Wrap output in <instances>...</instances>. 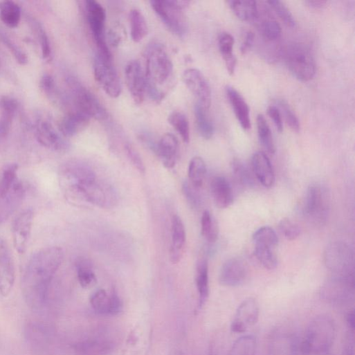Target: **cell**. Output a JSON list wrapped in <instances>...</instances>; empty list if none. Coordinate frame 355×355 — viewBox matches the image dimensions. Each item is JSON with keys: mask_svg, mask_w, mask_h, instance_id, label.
<instances>
[{"mask_svg": "<svg viewBox=\"0 0 355 355\" xmlns=\"http://www.w3.org/2000/svg\"><path fill=\"white\" fill-rule=\"evenodd\" d=\"M64 257L63 248L59 246L42 249L32 256L22 279V289L30 304L39 306L45 302Z\"/></svg>", "mask_w": 355, "mask_h": 355, "instance_id": "obj_1", "label": "cell"}, {"mask_svg": "<svg viewBox=\"0 0 355 355\" xmlns=\"http://www.w3.org/2000/svg\"><path fill=\"white\" fill-rule=\"evenodd\" d=\"M145 58L146 94L154 102L160 103L165 98V93L160 87L166 84L172 76L173 64L165 47L159 44L149 46Z\"/></svg>", "mask_w": 355, "mask_h": 355, "instance_id": "obj_2", "label": "cell"}, {"mask_svg": "<svg viewBox=\"0 0 355 355\" xmlns=\"http://www.w3.org/2000/svg\"><path fill=\"white\" fill-rule=\"evenodd\" d=\"M336 336L334 320L327 315L316 316L309 324L300 345L304 355H322L332 347Z\"/></svg>", "mask_w": 355, "mask_h": 355, "instance_id": "obj_3", "label": "cell"}, {"mask_svg": "<svg viewBox=\"0 0 355 355\" xmlns=\"http://www.w3.org/2000/svg\"><path fill=\"white\" fill-rule=\"evenodd\" d=\"M150 4L163 23L174 35L180 38L185 37L188 25L183 10L188 6L190 2L152 0Z\"/></svg>", "mask_w": 355, "mask_h": 355, "instance_id": "obj_4", "label": "cell"}, {"mask_svg": "<svg viewBox=\"0 0 355 355\" xmlns=\"http://www.w3.org/2000/svg\"><path fill=\"white\" fill-rule=\"evenodd\" d=\"M324 260L333 276L354 279V254L347 244L343 242L329 244L325 251Z\"/></svg>", "mask_w": 355, "mask_h": 355, "instance_id": "obj_5", "label": "cell"}, {"mask_svg": "<svg viewBox=\"0 0 355 355\" xmlns=\"http://www.w3.org/2000/svg\"><path fill=\"white\" fill-rule=\"evenodd\" d=\"M286 66L299 80L308 82L316 73V65L310 51L304 45L293 44L288 46L284 53Z\"/></svg>", "mask_w": 355, "mask_h": 355, "instance_id": "obj_6", "label": "cell"}, {"mask_svg": "<svg viewBox=\"0 0 355 355\" xmlns=\"http://www.w3.org/2000/svg\"><path fill=\"white\" fill-rule=\"evenodd\" d=\"M303 215L316 226L324 225L329 215V196L320 185H311L307 189L302 208Z\"/></svg>", "mask_w": 355, "mask_h": 355, "instance_id": "obj_7", "label": "cell"}, {"mask_svg": "<svg viewBox=\"0 0 355 355\" xmlns=\"http://www.w3.org/2000/svg\"><path fill=\"white\" fill-rule=\"evenodd\" d=\"M87 21L98 48V55L112 59L111 53L107 46L105 36L107 15L103 6L95 0L86 2Z\"/></svg>", "mask_w": 355, "mask_h": 355, "instance_id": "obj_8", "label": "cell"}, {"mask_svg": "<svg viewBox=\"0 0 355 355\" xmlns=\"http://www.w3.org/2000/svg\"><path fill=\"white\" fill-rule=\"evenodd\" d=\"M69 84L77 111L100 121L108 118L107 111L95 95L75 80H71Z\"/></svg>", "mask_w": 355, "mask_h": 355, "instance_id": "obj_9", "label": "cell"}, {"mask_svg": "<svg viewBox=\"0 0 355 355\" xmlns=\"http://www.w3.org/2000/svg\"><path fill=\"white\" fill-rule=\"evenodd\" d=\"M321 297L329 304L343 306L354 297V279L333 276L320 289Z\"/></svg>", "mask_w": 355, "mask_h": 355, "instance_id": "obj_10", "label": "cell"}, {"mask_svg": "<svg viewBox=\"0 0 355 355\" xmlns=\"http://www.w3.org/2000/svg\"><path fill=\"white\" fill-rule=\"evenodd\" d=\"M94 75L98 84L109 96L117 98L120 95L121 82L113 66V60L97 55L94 60Z\"/></svg>", "mask_w": 355, "mask_h": 355, "instance_id": "obj_11", "label": "cell"}, {"mask_svg": "<svg viewBox=\"0 0 355 355\" xmlns=\"http://www.w3.org/2000/svg\"><path fill=\"white\" fill-rule=\"evenodd\" d=\"M35 211L27 208L15 218L12 228L14 246L19 254L28 250L35 221Z\"/></svg>", "mask_w": 355, "mask_h": 355, "instance_id": "obj_12", "label": "cell"}, {"mask_svg": "<svg viewBox=\"0 0 355 355\" xmlns=\"http://www.w3.org/2000/svg\"><path fill=\"white\" fill-rule=\"evenodd\" d=\"M260 306L254 298L244 300L237 307L230 325L234 333H244L253 327L258 321Z\"/></svg>", "mask_w": 355, "mask_h": 355, "instance_id": "obj_13", "label": "cell"}, {"mask_svg": "<svg viewBox=\"0 0 355 355\" xmlns=\"http://www.w3.org/2000/svg\"><path fill=\"white\" fill-rule=\"evenodd\" d=\"M96 180V174L93 168L87 163L80 161L66 163L60 173V185H84L92 183Z\"/></svg>", "mask_w": 355, "mask_h": 355, "instance_id": "obj_14", "label": "cell"}, {"mask_svg": "<svg viewBox=\"0 0 355 355\" xmlns=\"http://www.w3.org/2000/svg\"><path fill=\"white\" fill-rule=\"evenodd\" d=\"M16 280V268L10 246L0 238V294L8 296L11 293Z\"/></svg>", "mask_w": 355, "mask_h": 355, "instance_id": "obj_15", "label": "cell"}, {"mask_svg": "<svg viewBox=\"0 0 355 355\" xmlns=\"http://www.w3.org/2000/svg\"><path fill=\"white\" fill-rule=\"evenodd\" d=\"M183 80L202 107L208 111L211 105L212 93L204 75L197 69H188L183 75Z\"/></svg>", "mask_w": 355, "mask_h": 355, "instance_id": "obj_16", "label": "cell"}, {"mask_svg": "<svg viewBox=\"0 0 355 355\" xmlns=\"http://www.w3.org/2000/svg\"><path fill=\"white\" fill-rule=\"evenodd\" d=\"M127 85L131 97L137 104H141L146 95L145 73L138 61L130 62L126 67Z\"/></svg>", "mask_w": 355, "mask_h": 355, "instance_id": "obj_17", "label": "cell"}, {"mask_svg": "<svg viewBox=\"0 0 355 355\" xmlns=\"http://www.w3.org/2000/svg\"><path fill=\"white\" fill-rule=\"evenodd\" d=\"M248 275L246 264L240 258H232L226 261L221 268L219 283L228 287L242 285Z\"/></svg>", "mask_w": 355, "mask_h": 355, "instance_id": "obj_18", "label": "cell"}, {"mask_svg": "<svg viewBox=\"0 0 355 355\" xmlns=\"http://www.w3.org/2000/svg\"><path fill=\"white\" fill-rule=\"evenodd\" d=\"M26 190L22 181L17 180L10 191L0 198V224L6 221L21 206Z\"/></svg>", "mask_w": 355, "mask_h": 355, "instance_id": "obj_19", "label": "cell"}, {"mask_svg": "<svg viewBox=\"0 0 355 355\" xmlns=\"http://www.w3.org/2000/svg\"><path fill=\"white\" fill-rule=\"evenodd\" d=\"M91 304L98 313L116 315L122 309V302L116 292L109 295L104 289L96 291L91 298Z\"/></svg>", "mask_w": 355, "mask_h": 355, "instance_id": "obj_20", "label": "cell"}, {"mask_svg": "<svg viewBox=\"0 0 355 355\" xmlns=\"http://www.w3.org/2000/svg\"><path fill=\"white\" fill-rule=\"evenodd\" d=\"M295 338L287 331L277 330L270 338L268 355H297Z\"/></svg>", "mask_w": 355, "mask_h": 355, "instance_id": "obj_21", "label": "cell"}, {"mask_svg": "<svg viewBox=\"0 0 355 355\" xmlns=\"http://www.w3.org/2000/svg\"><path fill=\"white\" fill-rule=\"evenodd\" d=\"M37 138L42 145L50 149L62 152L69 149L68 142L47 122L39 125L37 128Z\"/></svg>", "mask_w": 355, "mask_h": 355, "instance_id": "obj_22", "label": "cell"}, {"mask_svg": "<svg viewBox=\"0 0 355 355\" xmlns=\"http://www.w3.org/2000/svg\"><path fill=\"white\" fill-rule=\"evenodd\" d=\"M255 22L257 30L264 40L268 42H274L280 39L282 35L281 27L267 8L264 9L261 13L258 9Z\"/></svg>", "mask_w": 355, "mask_h": 355, "instance_id": "obj_23", "label": "cell"}, {"mask_svg": "<svg viewBox=\"0 0 355 355\" xmlns=\"http://www.w3.org/2000/svg\"><path fill=\"white\" fill-rule=\"evenodd\" d=\"M252 166L255 175L264 187L270 188L274 185V171L270 160L264 152H258L253 155Z\"/></svg>", "mask_w": 355, "mask_h": 355, "instance_id": "obj_24", "label": "cell"}, {"mask_svg": "<svg viewBox=\"0 0 355 355\" xmlns=\"http://www.w3.org/2000/svg\"><path fill=\"white\" fill-rule=\"evenodd\" d=\"M226 91L237 121L243 129L249 130L251 127L250 111L245 100L230 86L226 87Z\"/></svg>", "mask_w": 355, "mask_h": 355, "instance_id": "obj_25", "label": "cell"}, {"mask_svg": "<svg viewBox=\"0 0 355 355\" xmlns=\"http://www.w3.org/2000/svg\"><path fill=\"white\" fill-rule=\"evenodd\" d=\"M179 141L172 134L164 135L158 141L156 155L161 160L166 168H173L179 152Z\"/></svg>", "mask_w": 355, "mask_h": 355, "instance_id": "obj_26", "label": "cell"}, {"mask_svg": "<svg viewBox=\"0 0 355 355\" xmlns=\"http://www.w3.org/2000/svg\"><path fill=\"white\" fill-rule=\"evenodd\" d=\"M172 239L170 259L173 264L180 262L184 251L186 242V233L181 219L174 215L172 219Z\"/></svg>", "mask_w": 355, "mask_h": 355, "instance_id": "obj_27", "label": "cell"}, {"mask_svg": "<svg viewBox=\"0 0 355 355\" xmlns=\"http://www.w3.org/2000/svg\"><path fill=\"white\" fill-rule=\"evenodd\" d=\"M210 189L212 196L216 206L221 209L230 207L234 201L232 188L223 176H216L211 182Z\"/></svg>", "mask_w": 355, "mask_h": 355, "instance_id": "obj_28", "label": "cell"}, {"mask_svg": "<svg viewBox=\"0 0 355 355\" xmlns=\"http://www.w3.org/2000/svg\"><path fill=\"white\" fill-rule=\"evenodd\" d=\"M90 120V118L81 112L69 113L61 122V131L66 136H73L84 130Z\"/></svg>", "mask_w": 355, "mask_h": 355, "instance_id": "obj_29", "label": "cell"}, {"mask_svg": "<svg viewBox=\"0 0 355 355\" xmlns=\"http://www.w3.org/2000/svg\"><path fill=\"white\" fill-rule=\"evenodd\" d=\"M74 348L77 355H109L113 345L107 340L92 339L80 342Z\"/></svg>", "mask_w": 355, "mask_h": 355, "instance_id": "obj_30", "label": "cell"}, {"mask_svg": "<svg viewBox=\"0 0 355 355\" xmlns=\"http://www.w3.org/2000/svg\"><path fill=\"white\" fill-rule=\"evenodd\" d=\"M235 15L241 21L255 22L258 14V6L254 0H233L228 2Z\"/></svg>", "mask_w": 355, "mask_h": 355, "instance_id": "obj_31", "label": "cell"}, {"mask_svg": "<svg viewBox=\"0 0 355 355\" xmlns=\"http://www.w3.org/2000/svg\"><path fill=\"white\" fill-rule=\"evenodd\" d=\"M196 283L199 293V307L206 303L210 293L208 264L206 259L201 260L197 267Z\"/></svg>", "mask_w": 355, "mask_h": 355, "instance_id": "obj_32", "label": "cell"}, {"mask_svg": "<svg viewBox=\"0 0 355 355\" xmlns=\"http://www.w3.org/2000/svg\"><path fill=\"white\" fill-rule=\"evenodd\" d=\"M235 39L227 33L221 34L219 38V47L221 56L225 62L227 71L230 75H233L237 64V60L233 55Z\"/></svg>", "mask_w": 355, "mask_h": 355, "instance_id": "obj_33", "label": "cell"}, {"mask_svg": "<svg viewBox=\"0 0 355 355\" xmlns=\"http://www.w3.org/2000/svg\"><path fill=\"white\" fill-rule=\"evenodd\" d=\"M131 36L135 43L142 42L148 35V26L145 17L138 10H133L129 15Z\"/></svg>", "mask_w": 355, "mask_h": 355, "instance_id": "obj_34", "label": "cell"}, {"mask_svg": "<svg viewBox=\"0 0 355 355\" xmlns=\"http://www.w3.org/2000/svg\"><path fill=\"white\" fill-rule=\"evenodd\" d=\"M21 17V9L12 1L0 2V19L8 27L15 28L19 26Z\"/></svg>", "mask_w": 355, "mask_h": 355, "instance_id": "obj_35", "label": "cell"}, {"mask_svg": "<svg viewBox=\"0 0 355 355\" xmlns=\"http://www.w3.org/2000/svg\"><path fill=\"white\" fill-rule=\"evenodd\" d=\"M229 355H257V340L255 336L247 334L237 339Z\"/></svg>", "mask_w": 355, "mask_h": 355, "instance_id": "obj_36", "label": "cell"}, {"mask_svg": "<svg viewBox=\"0 0 355 355\" xmlns=\"http://www.w3.org/2000/svg\"><path fill=\"white\" fill-rule=\"evenodd\" d=\"M206 171V165L203 159L199 156L193 158L190 163L188 169L190 183L197 189L201 188Z\"/></svg>", "mask_w": 355, "mask_h": 355, "instance_id": "obj_37", "label": "cell"}, {"mask_svg": "<svg viewBox=\"0 0 355 355\" xmlns=\"http://www.w3.org/2000/svg\"><path fill=\"white\" fill-rule=\"evenodd\" d=\"M206 111L199 104H196L194 114L198 131L203 138L210 140L214 134V127L208 118Z\"/></svg>", "mask_w": 355, "mask_h": 355, "instance_id": "obj_38", "label": "cell"}, {"mask_svg": "<svg viewBox=\"0 0 355 355\" xmlns=\"http://www.w3.org/2000/svg\"><path fill=\"white\" fill-rule=\"evenodd\" d=\"M257 134L260 143L271 154L275 152V147L270 127L264 116L260 114L257 117Z\"/></svg>", "mask_w": 355, "mask_h": 355, "instance_id": "obj_39", "label": "cell"}, {"mask_svg": "<svg viewBox=\"0 0 355 355\" xmlns=\"http://www.w3.org/2000/svg\"><path fill=\"white\" fill-rule=\"evenodd\" d=\"M78 277L81 286L89 288L97 282L95 273L93 271L92 263L87 259L80 258L76 263Z\"/></svg>", "mask_w": 355, "mask_h": 355, "instance_id": "obj_40", "label": "cell"}, {"mask_svg": "<svg viewBox=\"0 0 355 355\" xmlns=\"http://www.w3.org/2000/svg\"><path fill=\"white\" fill-rule=\"evenodd\" d=\"M255 246L274 248L278 244V237L273 229L268 226L259 228L253 235Z\"/></svg>", "mask_w": 355, "mask_h": 355, "instance_id": "obj_41", "label": "cell"}, {"mask_svg": "<svg viewBox=\"0 0 355 355\" xmlns=\"http://www.w3.org/2000/svg\"><path fill=\"white\" fill-rule=\"evenodd\" d=\"M201 235L209 243H215L218 239V224L208 210L204 211L201 217Z\"/></svg>", "mask_w": 355, "mask_h": 355, "instance_id": "obj_42", "label": "cell"}, {"mask_svg": "<svg viewBox=\"0 0 355 355\" xmlns=\"http://www.w3.org/2000/svg\"><path fill=\"white\" fill-rule=\"evenodd\" d=\"M169 123L179 133L185 143L190 140V130L187 117L181 112H173L168 118Z\"/></svg>", "mask_w": 355, "mask_h": 355, "instance_id": "obj_43", "label": "cell"}, {"mask_svg": "<svg viewBox=\"0 0 355 355\" xmlns=\"http://www.w3.org/2000/svg\"><path fill=\"white\" fill-rule=\"evenodd\" d=\"M19 165L11 164L4 170L0 179V198L4 197L18 180Z\"/></svg>", "mask_w": 355, "mask_h": 355, "instance_id": "obj_44", "label": "cell"}, {"mask_svg": "<svg viewBox=\"0 0 355 355\" xmlns=\"http://www.w3.org/2000/svg\"><path fill=\"white\" fill-rule=\"evenodd\" d=\"M254 254L265 268L272 270L276 268L277 260L273 248L255 246Z\"/></svg>", "mask_w": 355, "mask_h": 355, "instance_id": "obj_45", "label": "cell"}, {"mask_svg": "<svg viewBox=\"0 0 355 355\" xmlns=\"http://www.w3.org/2000/svg\"><path fill=\"white\" fill-rule=\"evenodd\" d=\"M266 4L272 8L286 26L290 28H295V20L283 3L279 1V0H270V1L266 2Z\"/></svg>", "mask_w": 355, "mask_h": 355, "instance_id": "obj_46", "label": "cell"}, {"mask_svg": "<svg viewBox=\"0 0 355 355\" xmlns=\"http://www.w3.org/2000/svg\"><path fill=\"white\" fill-rule=\"evenodd\" d=\"M233 175L236 182L242 187H250L253 180L248 169L238 160H235L232 164Z\"/></svg>", "mask_w": 355, "mask_h": 355, "instance_id": "obj_47", "label": "cell"}, {"mask_svg": "<svg viewBox=\"0 0 355 355\" xmlns=\"http://www.w3.org/2000/svg\"><path fill=\"white\" fill-rule=\"evenodd\" d=\"M278 105L280 112H282L281 115L283 116L286 125L292 131L298 132L300 131V122L289 105L283 100L279 101Z\"/></svg>", "mask_w": 355, "mask_h": 355, "instance_id": "obj_48", "label": "cell"}, {"mask_svg": "<svg viewBox=\"0 0 355 355\" xmlns=\"http://www.w3.org/2000/svg\"><path fill=\"white\" fill-rule=\"evenodd\" d=\"M198 190L188 181H185L183 184V193L190 206L194 209L199 208L201 205V199Z\"/></svg>", "mask_w": 355, "mask_h": 355, "instance_id": "obj_49", "label": "cell"}, {"mask_svg": "<svg viewBox=\"0 0 355 355\" xmlns=\"http://www.w3.org/2000/svg\"><path fill=\"white\" fill-rule=\"evenodd\" d=\"M279 227L282 235L289 240H294L300 235V227L288 219H282Z\"/></svg>", "mask_w": 355, "mask_h": 355, "instance_id": "obj_50", "label": "cell"}, {"mask_svg": "<svg viewBox=\"0 0 355 355\" xmlns=\"http://www.w3.org/2000/svg\"><path fill=\"white\" fill-rule=\"evenodd\" d=\"M125 148L127 156L133 165L140 174H145L146 172L145 165L139 153L130 144H127Z\"/></svg>", "mask_w": 355, "mask_h": 355, "instance_id": "obj_51", "label": "cell"}, {"mask_svg": "<svg viewBox=\"0 0 355 355\" xmlns=\"http://www.w3.org/2000/svg\"><path fill=\"white\" fill-rule=\"evenodd\" d=\"M267 113L273 120L277 131L282 133L283 131V122L280 109L275 106H271L268 108Z\"/></svg>", "mask_w": 355, "mask_h": 355, "instance_id": "obj_52", "label": "cell"}, {"mask_svg": "<svg viewBox=\"0 0 355 355\" xmlns=\"http://www.w3.org/2000/svg\"><path fill=\"white\" fill-rule=\"evenodd\" d=\"M3 40L5 44L8 46V48L12 51L13 55L15 56L18 62L21 64H26L28 63V58L26 55L19 49L16 45L12 43L7 37L5 36L2 37Z\"/></svg>", "mask_w": 355, "mask_h": 355, "instance_id": "obj_53", "label": "cell"}, {"mask_svg": "<svg viewBox=\"0 0 355 355\" xmlns=\"http://www.w3.org/2000/svg\"><path fill=\"white\" fill-rule=\"evenodd\" d=\"M39 34L40 35L43 56L46 59L48 58L51 53L48 37L44 30L41 28H39Z\"/></svg>", "mask_w": 355, "mask_h": 355, "instance_id": "obj_54", "label": "cell"}, {"mask_svg": "<svg viewBox=\"0 0 355 355\" xmlns=\"http://www.w3.org/2000/svg\"><path fill=\"white\" fill-rule=\"evenodd\" d=\"M140 138L142 143L147 147H148L155 154H156L158 141H156L152 136L147 134H141Z\"/></svg>", "mask_w": 355, "mask_h": 355, "instance_id": "obj_55", "label": "cell"}, {"mask_svg": "<svg viewBox=\"0 0 355 355\" xmlns=\"http://www.w3.org/2000/svg\"><path fill=\"white\" fill-rule=\"evenodd\" d=\"M254 40L255 35L251 32H248L245 37V41L241 47V51L243 54H245L251 49L254 43Z\"/></svg>", "mask_w": 355, "mask_h": 355, "instance_id": "obj_56", "label": "cell"}, {"mask_svg": "<svg viewBox=\"0 0 355 355\" xmlns=\"http://www.w3.org/2000/svg\"><path fill=\"white\" fill-rule=\"evenodd\" d=\"M42 87L46 91H51L55 89L54 80L49 75H46L42 81Z\"/></svg>", "mask_w": 355, "mask_h": 355, "instance_id": "obj_57", "label": "cell"}, {"mask_svg": "<svg viewBox=\"0 0 355 355\" xmlns=\"http://www.w3.org/2000/svg\"><path fill=\"white\" fill-rule=\"evenodd\" d=\"M347 325L351 331L354 329V311H349L346 317Z\"/></svg>", "mask_w": 355, "mask_h": 355, "instance_id": "obj_58", "label": "cell"}, {"mask_svg": "<svg viewBox=\"0 0 355 355\" xmlns=\"http://www.w3.org/2000/svg\"><path fill=\"white\" fill-rule=\"evenodd\" d=\"M308 3L310 4V6H311L312 7L318 8L322 6V5L325 3V2H308Z\"/></svg>", "mask_w": 355, "mask_h": 355, "instance_id": "obj_59", "label": "cell"}]
</instances>
